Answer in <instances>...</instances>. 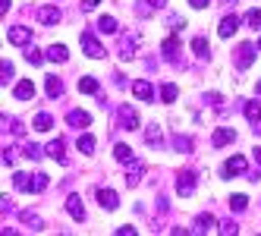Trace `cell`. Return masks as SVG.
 I'll list each match as a JSON object with an SVG mask.
<instances>
[{
  "label": "cell",
  "mask_w": 261,
  "mask_h": 236,
  "mask_svg": "<svg viewBox=\"0 0 261 236\" xmlns=\"http://www.w3.org/2000/svg\"><path fill=\"white\" fill-rule=\"evenodd\" d=\"M255 44H239L236 47V69H249L255 63Z\"/></svg>",
  "instance_id": "cell-4"
},
{
  "label": "cell",
  "mask_w": 261,
  "mask_h": 236,
  "mask_svg": "<svg viewBox=\"0 0 261 236\" xmlns=\"http://www.w3.org/2000/svg\"><path fill=\"white\" fill-rule=\"evenodd\" d=\"M236 29H239V19H236V16H223L220 25H217V35H220V38H233Z\"/></svg>",
  "instance_id": "cell-10"
},
{
  "label": "cell",
  "mask_w": 261,
  "mask_h": 236,
  "mask_svg": "<svg viewBox=\"0 0 261 236\" xmlns=\"http://www.w3.org/2000/svg\"><path fill=\"white\" fill-rule=\"evenodd\" d=\"M136 47H139V35H136V32L123 35V47H120V57H123V60H133V57H136Z\"/></svg>",
  "instance_id": "cell-9"
},
{
  "label": "cell",
  "mask_w": 261,
  "mask_h": 236,
  "mask_svg": "<svg viewBox=\"0 0 261 236\" xmlns=\"http://www.w3.org/2000/svg\"><path fill=\"white\" fill-rule=\"evenodd\" d=\"M117 19H114V16H101V19H98V32H104V35H117Z\"/></svg>",
  "instance_id": "cell-27"
},
{
  "label": "cell",
  "mask_w": 261,
  "mask_h": 236,
  "mask_svg": "<svg viewBox=\"0 0 261 236\" xmlns=\"http://www.w3.org/2000/svg\"><path fill=\"white\" fill-rule=\"evenodd\" d=\"M44 92H47V98H60V95H63V82H60V76H47Z\"/></svg>",
  "instance_id": "cell-24"
},
{
  "label": "cell",
  "mask_w": 261,
  "mask_h": 236,
  "mask_svg": "<svg viewBox=\"0 0 261 236\" xmlns=\"http://www.w3.org/2000/svg\"><path fill=\"white\" fill-rule=\"evenodd\" d=\"M217 230H220L223 236H233V233H239V227H236V221H223V224H220Z\"/></svg>",
  "instance_id": "cell-38"
},
{
  "label": "cell",
  "mask_w": 261,
  "mask_h": 236,
  "mask_svg": "<svg viewBox=\"0 0 261 236\" xmlns=\"http://www.w3.org/2000/svg\"><path fill=\"white\" fill-rule=\"evenodd\" d=\"M145 142L151 145V148H161L164 136H161V126H158V123H151V126H148V129H145Z\"/></svg>",
  "instance_id": "cell-25"
},
{
  "label": "cell",
  "mask_w": 261,
  "mask_h": 236,
  "mask_svg": "<svg viewBox=\"0 0 261 236\" xmlns=\"http://www.w3.org/2000/svg\"><path fill=\"white\" fill-rule=\"evenodd\" d=\"M195 183H198V176L192 173V170H182L179 176H176V192L186 198V195H192L195 192Z\"/></svg>",
  "instance_id": "cell-3"
},
{
  "label": "cell",
  "mask_w": 261,
  "mask_h": 236,
  "mask_svg": "<svg viewBox=\"0 0 261 236\" xmlns=\"http://www.w3.org/2000/svg\"><path fill=\"white\" fill-rule=\"evenodd\" d=\"M117 236H136V227H117Z\"/></svg>",
  "instance_id": "cell-41"
},
{
  "label": "cell",
  "mask_w": 261,
  "mask_h": 236,
  "mask_svg": "<svg viewBox=\"0 0 261 236\" xmlns=\"http://www.w3.org/2000/svg\"><path fill=\"white\" fill-rule=\"evenodd\" d=\"M19 217H22V224H29L32 230H44V221H41L38 214H32V211H22Z\"/></svg>",
  "instance_id": "cell-30"
},
{
  "label": "cell",
  "mask_w": 261,
  "mask_h": 236,
  "mask_svg": "<svg viewBox=\"0 0 261 236\" xmlns=\"http://www.w3.org/2000/svg\"><path fill=\"white\" fill-rule=\"evenodd\" d=\"M7 38H10V44L25 47V44L32 41V29H25V25H10V29H7Z\"/></svg>",
  "instance_id": "cell-6"
},
{
  "label": "cell",
  "mask_w": 261,
  "mask_h": 236,
  "mask_svg": "<svg viewBox=\"0 0 261 236\" xmlns=\"http://www.w3.org/2000/svg\"><path fill=\"white\" fill-rule=\"evenodd\" d=\"M255 92H258V95H261V82H258V85H255Z\"/></svg>",
  "instance_id": "cell-46"
},
{
  "label": "cell",
  "mask_w": 261,
  "mask_h": 236,
  "mask_svg": "<svg viewBox=\"0 0 261 236\" xmlns=\"http://www.w3.org/2000/svg\"><path fill=\"white\" fill-rule=\"evenodd\" d=\"M25 60H29L32 66H41V63H44V54L35 50V47H29V50H25Z\"/></svg>",
  "instance_id": "cell-34"
},
{
  "label": "cell",
  "mask_w": 261,
  "mask_h": 236,
  "mask_svg": "<svg viewBox=\"0 0 261 236\" xmlns=\"http://www.w3.org/2000/svg\"><path fill=\"white\" fill-rule=\"evenodd\" d=\"M189 4H192L195 10H204V7H208V4H211V0H189Z\"/></svg>",
  "instance_id": "cell-42"
},
{
  "label": "cell",
  "mask_w": 261,
  "mask_h": 236,
  "mask_svg": "<svg viewBox=\"0 0 261 236\" xmlns=\"http://www.w3.org/2000/svg\"><path fill=\"white\" fill-rule=\"evenodd\" d=\"M246 170H249V161L242 158V154H233L227 164H223V176H242Z\"/></svg>",
  "instance_id": "cell-5"
},
{
  "label": "cell",
  "mask_w": 261,
  "mask_h": 236,
  "mask_svg": "<svg viewBox=\"0 0 261 236\" xmlns=\"http://www.w3.org/2000/svg\"><path fill=\"white\" fill-rule=\"evenodd\" d=\"M32 126H35V129H38V133H47L50 126H54V117H50V114H35Z\"/></svg>",
  "instance_id": "cell-28"
},
{
  "label": "cell",
  "mask_w": 261,
  "mask_h": 236,
  "mask_svg": "<svg viewBox=\"0 0 261 236\" xmlns=\"http://www.w3.org/2000/svg\"><path fill=\"white\" fill-rule=\"evenodd\" d=\"M79 92H85V95H98L101 85H98L95 76H82V79H79Z\"/></svg>",
  "instance_id": "cell-26"
},
{
  "label": "cell",
  "mask_w": 261,
  "mask_h": 236,
  "mask_svg": "<svg viewBox=\"0 0 261 236\" xmlns=\"http://www.w3.org/2000/svg\"><path fill=\"white\" fill-rule=\"evenodd\" d=\"M161 54H164V60H176L179 57V38H173V35H170V38L161 44Z\"/></svg>",
  "instance_id": "cell-18"
},
{
  "label": "cell",
  "mask_w": 261,
  "mask_h": 236,
  "mask_svg": "<svg viewBox=\"0 0 261 236\" xmlns=\"http://www.w3.org/2000/svg\"><path fill=\"white\" fill-rule=\"evenodd\" d=\"M82 50L88 54V57H95V60H101L104 54H107V50H104V44H101L91 32H82Z\"/></svg>",
  "instance_id": "cell-2"
},
{
  "label": "cell",
  "mask_w": 261,
  "mask_h": 236,
  "mask_svg": "<svg viewBox=\"0 0 261 236\" xmlns=\"http://www.w3.org/2000/svg\"><path fill=\"white\" fill-rule=\"evenodd\" d=\"M66 211H69V217H76V221H85V205H82L79 195H69L66 198Z\"/></svg>",
  "instance_id": "cell-11"
},
{
  "label": "cell",
  "mask_w": 261,
  "mask_h": 236,
  "mask_svg": "<svg viewBox=\"0 0 261 236\" xmlns=\"http://www.w3.org/2000/svg\"><path fill=\"white\" fill-rule=\"evenodd\" d=\"M148 4H151L154 10H164V7H167V0H148Z\"/></svg>",
  "instance_id": "cell-44"
},
{
  "label": "cell",
  "mask_w": 261,
  "mask_h": 236,
  "mask_svg": "<svg viewBox=\"0 0 261 236\" xmlns=\"http://www.w3.org/2000/svg\"><path fill=\"white\" fill-rule=\"evenodd\" d=\"M214 148H223V145H230V142H236V133L230 129V126H220V129L214 133Z\"/></svg>",
  "instance_id": "cell-15"
},
{
  "label": "cell",
  "mask_w": 261,
  "mask_h": 236,
  "mask_svg": "<svg viewBox=\"0 0 261 236\" xmlns=\"http://www.w3.org/2000/svg\"><path fill=\"white\" fill-rule=\"evenodd\" d=\"M44 151H47V148H38L35 142H25V148H22V154H25V158H32V161H41V158H44Z\"/></svg>",
  "instance_id": "cell-31"
},
{
  "label": "cell",
  "mask_w": 261,
  "mask_h": 236,
  "mask_svg": "<svg viewBox=\"0 0 261 236\" xmlns=\"http://www.w3.org/2000/svg\"><path fill=\"white\" fill-rule=\"evenodd\" d=\"M214 227H217L214 214H198V217H195V230H192V233H208V230H214Z\"/></svg>",
  "instance_id": "cell-21"
},
{
  "label": "cell",
  "mask_w": 261,
  "mask_h": 236,
  "mask_svg": "<svg viewBox=\"0 0 261 236\" xmlns=\"http://www.w3.org/2000/svg\"><path fill=\"white\" fill-rule=\"evenodd\" d=\"M176 95H179V88H176L173 82H167V85L161 88V98H164L167 104H170V101H176Z\"/></svg>",
  "instance_id": "cell-33"
},
{
  "label": "cell",
  "mask_w": 261,
  "mask_h": 236,
  "mask_svg": "<svg viewBox=\"0 0 261 236\" xmlns=\"http://www.w3.org/2000/svg\"><path fill=\"white\" fill-rule=\"evenodd\" d=\"M142 176H145V164H142L139 158H133V161H129V167H126V186H139Z\"/></svg>",
  "instance_id": "cell-7"
},
{
  "label": "cell",
  "mask_w": 261,
  "mask_h": 236,
  "mask_svg": "<svg viewBox=\"0 0 261 236\" xmlns=\"http://www.w3.org/2000/svg\"><path fill=\"white\" fill-rule=\"evenodd\" d=\"M66 123L76 126V129H85V126H91V117H88L85 111H69V114H66Z\"/></svg>",
  "instance_id": "cell-17"
},
{
  "label": "cell",
  "mask_w": 261,
  "mask_h": 236,
  "mask_svg": "<svg viewBox=\"0 0 261 236\" xmlns=\"http://www.w3.org/2000/svg\"><path fill=\"white\" fill-rule=\"evenodd\" d=\"M114 158L120 161V164H129V161H133L136 154H133V148H129V145H123V142H120L117 148H114Z\"/></svg>",
  "instance_id": "cell-29"
},
{
  "label": "cell",
  "mask_w": 261,
  "mask_h": 236,
  "mask_svg": "<svg viewBox=\"0 0 261 236\" xmlns=\"http://www.w3.org/2000/svg\"><path fill=\"white\" fill-rule=\"evenodd\" d=\"M38 22L41 25H57L60 22V10L57 7H41L38 10Z\"/></svg>",
  "instance_id": "cell-13"
},
{
  "label": "cell",
  "mask_w": 261,
  "mask_h": 236,
  "mask_svg": "<svg viewBox=\"0 0 261 236\" xmlns=\"http://www.w3.org/2000/svg\"><path fill=\"white\" fill-rule=\"evenodd\" d=\"M133 95L142 98V101H154V88H151V82L139 79V82H133Z\"/></svg>",
  "instance_id": "cell-14"
},
{
  "label": "cell",
  "mask_w": 261,
  "mask_h": 236,
  "mask_svg": "<svg viewBox=\"0 0 261 236\" xmlns=\"http://www.w3.org/2000/svg\"><path fill=\"white\" fill-rule=\"evenodd\" d=\"M255 164L261 167V145H258V148H255Z\"/></svg>",
  "instance_id": "cell-45"
},
{
  "label": "cell",
  "mask_w": 261,
  "mask_h": 236,
  "mask_svg": "<svg viewBox=\"0 0 261 236\" xmlns=\"http://www.w3.org/2000/svg\"><path fill=\"white\" fill-rule=\"evenodd\" d=\"M98 202H101V208H107V211H117L120 198H117L114 189H98Z\"/></svg>",
  "instance_id": "cell-12"
},
{
  "label": "cell",
  "mask_w": 261,
  "mask_h": 236,
  "mask_svg": "<svg viewBox=\"0 0 261 236\" xmlns=\"http://www.w3.org/2000/svg\"><path fill=\"white\" fill-rule=\"evenodd\" d=\"M242 114H246V120H249L252 126H258V123H261V101H246Z\"/></svg>",
  "instance_id": "cell-16"
},
{
  "label": "cell",
  "mask_w": 261,
  "mask_h": 236,
  "mask_svg": "<svg viewBox=\"0 0 261 236\" xmlns=\"http://www.w3.org/2000/svg\"><path fill=\"white\" fill-rule=\"evenodd\" d=\"M98 4H101V0H82V7H85V10H95Z\"/></svg>",
  "instance_id": "cell-43"
},
{
  "label": "cell",
  "mask_w": 261,
  "mask_h": 236,
  "mask_svg": "<svg viewBox=\"0 0 261 236\" xmlns=\"http://www.w3.org/2000/svg\"><path fill=\"white\" fill-rule=\"evenodd\" d=\"M47 57H50L54 63H66V60H69V50H66V44H50V47H47Z\"/></svg>",
  "instance_id": "cell-23"
},
{
  "label": "cell",
  "mask_w": 261,
  "mask_h": 236,
  "mask_svg": "<svg viewBox=\"0 0 261 236\" xmlns=\"http://www.w3.org/2000/svg\"><path fill=\"white\" fill-rule=\"evenodd\" d=\"M13 95H16V101H32L35 98V85L25 79V82H19V85L13 88Z\"/></svg>",
  "instance_id": "cell-20"
},
{
  "label": "cell",
  "mask_w": 261,
  "mask_h": 236,
  "mask_svg": "<svg viewBox=\"0 0 261 236\" xmlns=\"http://www.w3.org/2000/svg\"><path fill=\"white\" fill-rule=\"evenodd\" d=\"M95 145H98V142H95V136H88V133H85V136H79V151H82V154H91V151H95Z\"/></svg>",
  "instance_id": "cell-32"
},
{
  "label": "cell",
  "mask_w": 261,
  "mask_h": 236,
  "mask_svg": "<svg viewBox=\"0 0 261 236\" xmlns=\"http://www.w3.org/2000/svg\"><path fill=\"white\" fill-rule=\"evenodd\" d=\"M230 208H233V211H246V208H249V198H246V195H233V198H230Z\"/></svg>",
  "instance_id": "cell-37"
},
{
  "label": "cell",
  "mask_w": 261,
  "mask_h": 236,
  "mask_svg": "<svg viewBox=\"0 0 261 236\" xmlns=\"http://www.w3.org/2000/svg\"><path fill=\"white\" fill-rule=\"evenodd\" d=\"M117 120H120V126H123V129H139V114H136L129 104H123L120 111H117Z\"/></svg>",
  "instance_id": "cell-8"
},
{
  "label": "cell",
  "mask_w": 261,
  "mask_h": 236,
  "mask_svg": "<svg viewBox=\"0 0 261 236\" xmlns=\"http://www.w3.org/2000/svg\"><path fill=\"white\" fill-rule=\"evenodd\" d=\"M173 148H179V151H192V139H189V136H173Z\"/></svg>",
  "instance_id": "cell-35"
},
{
  "label": "cell",
  "mask_w": 261,
  "mask_h": 236,
  "mask_svg": "<svg viewBox=\"0 0 261 236\" xmlns=\"http://www.w3.org/2000/svg\"><path fill=\"white\" fill-rule=\"evenodd\" d=\"M258 50H261V41H258Z\"/></svg>",
  "instance_id": "cell-47"
},
{
  "label": "cell",
  "mask_w": 261,
  "mask_h": 236,
  "mask_svg": "<svg viewBox=\"0 0 261 236\" xmlns=\"http://www.w3.org/2000/svg\"><path fill=\"white\" fill-rule=\"evenodd\" d=\"M66 145H63V139H54L50 145H47V154L54 158V161H57V164H66Z\"/></svg>",
  "instance_id": "cell-19"
},
{
  "label": "cell",
  "mask_w": 261,
  "mask_h": 236,
  "mask_svg": "<svg viewBox=\"0 0 261 236\" xmlns=\"http://www.w3.org/2000/svg\"><path fill=\"white\" fill-rule=\"evenodd\" d=\"M10 79H13V63L7 60V63H4V76H0V82H10Z\"/></svg>",
  "instance_id": "cell-40"
},
{
  "label": "cell",
  "mask_w": 261,
  "mask_h": 236,
  "mask_svg": "<svg viewBox=\"0 0 261 236\" xmlns=\"http://www.w3.org/2000/svg\"><path fill=\"white\" fill-rule=\"evenodd\" d=\"M192 50H195V57H198V60H208V57H211L208 38H201V35H198V38H192Z\"/></svg>",
  "instance_id": "cell-22"
},
{
  "label": "cell",
  "mask_w": 261,
  "mask_h": 236,
  "mask_svg": "<svg viewBox=\"0 0 261 236\" xmlns=\"http://www.w3.org/2000/svg\"><path fill=\"white\" fill-rule=\"evenodd\" d=\"M170 29H173V32L186 29V19H182V16H170Z\"/></svg>",
  "instance_id": "cell-39"
},
{
  "label": "cell",
  "mask_w": 261,
  "mask_h": 236,
  "mask_svg": "<svg viewBox=\"0 0 261 236\" xmlns=\"http://www.w3.org/2000/svg\"><path fill=\"white\" fill-rule=\"evenodd\" d=\"M50 183L47 173H13V186L19 192H44Z\"/></svg>",
  "instance_id": "cell-1"
},
{
  "label": "cell",
  "mask_w": 261,
  "mask_h": 236,
  "mask_svg": "<svg viewBox=\"0 0 261 236\" xmlns=\"http://www.w3.org/2000/svg\"><path fill=\"white\" fill-rule=\"evenodd\" d=\"M246 22H249V29L258 32V29H261V10H249V13H246Z\"/></svg>",
  "instance_id": "cell-36"
}]
</instances>
